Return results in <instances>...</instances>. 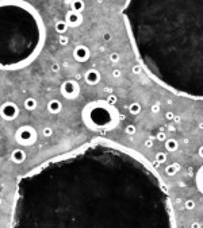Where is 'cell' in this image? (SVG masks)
<instances>
[{
  "label": "cell",
  "instance_id": "2e32d148",
  "mask_svg": "<svg viewBox=\"0 0 203 228\" xmlns=\"http://www.w3.org/2000/svg\"><path fill=\"white\" fill-rule=\"evenodd\" d=\"M177 147V142L176 140H173V139H169V140H167V149L169 150V151H172V150H175Z\"/></svg>",
  "mask_w": 203,
  "mask_h": 228
},
{
  "label": "cell",
  "instance_id": "ba28073f",
  "mask_svg": "<svg viewBox=\"0 0 203 228\" xmlns=\"http://www.w3.org/2000/svg\"><path fill=\"white\" fill-rule=\"evenodd\" d=\"M65 22L69 27H79L80 24L83 23V16L81 12H76V11H69L66 14V18H65Z\"/></svg>",
  "mask_w": 203,
  "mask_h": 228
},
{
  "label": "cell",
  "instance_id": "5bb4252c",
  "mask_svg": "<svg viewBox=\"0 0 203 228\" xmlns=\"http://www.w3.org/2000/svg\"><path fill=\"white\" fill-rule=\"evenodd\" d=\"M71 7H72V11H76V12H81L86 7L84 1L83 0H72L71 3Z\"/></svg>",
  "mask_w": 203,
  "mask_h": 228
},
{
  "label": "cell",
  "instance_id": "3957f363",
  "mask_svg": "<svg viewBox=\"0 0 203 228\" xmlns=\"http://www.w3.org/2000/svg\"><path fill=\"white\" fill-rule=\"evenodd\" d=\"M83 123L92 131L111 130L117 126L118 112L109 101H91L81 111Z\"/></svg>",
  "mask_w": 203,
  "mask_h": 228
},
{
  "label": "cell",
  "instance_id": "7c38bea8",
  "mask_svg": "<svg viewBox=\"0 0 203 228\" xmlns=\"http://www.w3.org/2000/svg\"><path fill=\"white\" fill-rule=\"evenodd\" d=\"M24 108L27 109V111H34V109L38 107V101H37L34 97H27L26 100H24Z\"/></svg>",
  "mask_w": 203,
  "mask_h": 228
},
{
  "label": "cell",
  "instance_id": "484cf974",
  "mask_svg": "<svg viewBox=\"0 0 203 228\" xmlns=\"http://www.w3.org/2000/svg\"><path fill=\"white\" fill-rule=\"evenodd\" d=\"M167 173H168V174H171V175H172V174H175V169H173L172 166H171V167H168V169H167Z\"/></svg>",
  "mask_w": 203,
  "mask_h": 228
},
{
  "label": "cell",
  "instance_id": "7a4b0ae2",
  "mask_svg": "<svg viewBox=\"0 0 203 228\" xmlns=\"http://www.w3.org/2000/svg\"><path fill=\"white\" fill-rule=\"evenodd\" d=\"M46 27L26 0H0V70H19L41 54Z\"/></svg>",
  "mask_w": 203,
  "mask_h": 228
},
{
  "label": "cell",
  "instance_id": "7402d4cb",
  "mask_svg": "<svg viewBox=\"0 0 203 228\" xmlns=\"http://www.w3.org/2000/svg\"><path fill=\"white\" fill-rule=\"evenodd\" d=\"M103 41H104V42L111 41V34H110V32H104V35H103Z\"/></svg>",
  "mask_w": 203,
  "mask_h": 228
},
{
  "label": "cell",
  "instance_id": "d6986e66",
  "mask_svg": "<svg viewBox=\"0 0 203 228\" xmlns=\"http://www.w3.org/2000/svg\"><path fill=\"white\" fill-rule=\"evenodd\" d=\"M119 58H121V57H119V54H118V53H111V54H110V61L114 62V64L119 61Z\"/></svg>",
  "mask_w": 203,
  "mask_h": 228
},
{
  "label": "cell",
  "instance_id": "f546056e",
  "mask_svg": "<svg viewBox=\"0 0 203 228\" xmlns=\"http://www.w3.org/2000/svg\"><path fill=\"white\" fill-rule=\"evenodd\" d=\"M200 155H202V157H203V147H202V149H200Z\"/></svg>",
  "mask_w": 203,
  "mask_h": 228
},
{
  "label": "cell",
  "instance_id": "4dcf8cb0",
  "mask_svg": "<svg viewBox=\"0 0 203 228\" xmlns=\"http://www.w3.org/2000/svg\"><path fill=\"white\" fill-rule=\"evenodd\" d=\"M1 202H3V201H1V199H0V204H1Z\"/></svg>",
  "mask_w": 203,
  "mask_h": 228
},
{
  "label": "cell",
  "instance_id": "83f0119b",
  "mask_svg": "<svg viewBox=\"0 0 203 228\" xmlns=\"http://www.w3.org/2000/svg\"><path fill=\"white\" fill-rule=\"evenodd\" d=\"M164 138H165L164 134H159V139H164Z\"/></svg>",
  "mask_w": 203,
  "mask_h": 228
},
{
  "label": "cell",
  "instance_id": "ac0fdd59",
  "mask_svg": "<svg viewBox=\"0 0 203 228\" xmlns=\"http://www.w3.org/2000/svg\"><path fill=\"white\" fill-rule=\"evenodd\" d=\"M58 42H60V45H62V46H65V45H68V42H69V39H68V37H65V35L62 34V35H60Z\"/></svg>",
  "mask_w": 203,
  "mask_h": 228
},
{
  "label": "cell",
  "instance_id": "4316f807",
  "mask_svg": "<svg viewBox=\"0 0 203 228\" xmlns=\"http://www.w3.org/2000/svg\"><path fill=\"white\" fill-rule=\"evenodd\" d=\"M112 76H114V77H119V76H121V72H119V70H114V72H112Z\"/></svg>",
  "mask_w": 203,
  "mask_h": 228
},
{
  "label": "cell",
  "instance_id": "52a82bcc",
  "mask_svg": "<svg viewBox=\"0 0 203 228\" xmlns=\"http://www.w3.org/2000/svg\"><path fill=\"white\" fill-rule=\"evenodd\" d=\"M91 57V50L86 45H77L73 49V58L77 62H87Z\"/></svg>",
  "mask_w": 203,
  "mask_h": 228
},
{
  "label": "cell",
  "instance_id": "44dd1931",
  "mask_svg": "<svg viewBox=\"0 0 203 228\" xmlns=\"http://www.w3.org/2000/svg\"><path fill=\"white\" fill-rule=\"evenodd\" d=\"M50 69H52V72H56V73H57V72L60 70V65L57 64V62H54V64L52 65V67H50Z\"/></svg>",
  "mask_w": 203,
  "mask_h": 228
},
{
  "label": "cell",
  "instance_id": "f1b7e54d",
  "mask_svg": "<svg viewBox=\"0 0 203 228\" xmlns=\"http://www.w3.org/2000/svg\"><path fill=\"white\" fill-rule=\"evenodd\" d=\"M153 111H154V112L159 111V107H157V105H154V107H153Z\"/></svg>",
  "mask_w": 203,
  "mask_h": 228
},
{
  "label": "cell",
  "instance_id": "8fae6325",
  "mask_svg": "<svg viewBox=\"0 0 203 228\" xmlns=\"http://www.w3.org/2000/svg\"><path fill=\"white\" fill-rule=\"evenodd\" d=\"M46 108H47V111H49L50 114L57 115V114H60L61 109H62V103L60 101V100H57V99H53V100H50V101L47 103Z\"/></svg>",
  "mask_w": 203,
  "mask_h": 228
},
{
  "label": "cell",
  "instance_id": "4fadbf2b",
  "mask_svg": "<svg viewBox=\"0 0 203 228\" xmlns=\"http://www.w3.org/2000/svg\"><path fill=\"white\" fill-rule=\"evenodd\" d=\"M68 27H69V26L66 24V22H65V21H58V22H56V24H54V30H56L60 35L65 34V32H66V30H68Z\"/></svg>",
  "mask_w": 203,
  "mask_h": 228
},
{
  "label": "cell",
  "instance_id": "8992f818",
  "mask_svg": "<svg viewBox=\"0 0 203 228\" xmlns=\"http://www.w3.org/2000/svg\"><path fill=\"white\" fill-rule=\"evenodd\" d=\"M19 112H21V109L14 101H7L0 107V116H1V119L7 120V122L15 120L19 116Z\"/></svg>",
  "mask_w": 203,
  "mask_h": 228
},
{
  "label": "cell",
  "instance_id": "d4e9b609",
  "mask_svg": "<svg viewBox=\"0 0 203 228\" xmlns=\"http://www.w3.org/2000/svg\"><path fill=\"white\" fill-rule=\"evenodd\" d=\"M185 208H187V209H192V208H194V202H192V201H187V202H185Z\"/></svg>",
  "mask_w": 203,
  "mask_h": 228
},
{
  "label": "cell",
  "instance_id": "5b68a950",
  "mask_svg": "<svg viewBox=\"0 0 203 228\" xmlns=\"http://www.w3.org/2000/svg\"><path fill=\"white\" fill-rule=\"evenodd\" d=\"M60 93H61L62 97L68 100H73L76 97H79L80 95V85L77 81L75 80H66L61 84L60 87Z\"/></svg>",
  "mask_w": 203,
  "mask_h": 228
},
{
  "label": "cell",
  "instance_id": "6da1fadb",
  "mask_svg": "<svg viewBox=\"0 0 203 228\" xmlns=\"http://www.w3.org/2000/svg\"><path fill=\"white\" fill-rule=\"evenodd\" d=\"M153 177L141 158L104 139L49 158L16 181L11 227L148 224Z\"/></svg>",
  "mask_w": 203,
  "mask_h": 228
},
{
  "label": "cell",
  "instance_id": "9a60e30c",
  "mask_svg": "<svg viewBox=\"0 0 203 228\" xmlns=\"http://www.w3.org/2000/svg\"><path fill=\"white\" fill-rule=\"evenodd\" d=\"M129 111L131 112V114H134V115L140 114V112H141V105H140L138 103H133V104H130Z\"/></svg>",
  "mask_w": 203,
  "mask_h": 228
},
{
  "label": "cell",
  "instance_id": "e0dca14e",
  "mask_svg": "<svg viewBox=\"0 0 203 228\" xmlns=\"http://www.w3.org/2000/svg\"><path fill=\"white\" fill-rule=\"evenodd\" d=\"M42 134H44V136H45V138H50L52 135H53V130L50 128V127H46V128H44Z\"/></svg>",
  "mask_w": 203,
  "mask_h": 228
},
{
  "label": "cell",
  "instance_id": "30bf717a",
  "mask_svg": "<svg viewBox=\"0 0 203 228\" xmlns=\"http://www.w3.org/2000/svg\"><path fill=\"white\" fill-rule=\"evenodd\" d=\"M26 158H27V155L23 149H15L11 152V161L14 163H22V162L26 161Z\"/></svg>",
  "mask_w": 203,
  "mask_h": 228
},
{
  "label": "cell",
  "instance_id": "603a6c76",
  "mask_svg": "<svg viewBox=\"0 0 203 228\" xmlns=\"http://www.w3.org/2000/svg\"><path fill=\"white\" fill-rule=\"evenodd\" d=\"M126 132H127V134H134V132H135V127L134 126H129L126 128Z\"/></svg>",
  "mask_w": 203,
  "mask_h": 228
},
{
  "label": "cell",
  "instance_id": "277c9868",
  "mask_svg": "<svg viewBox=\"0 0 203 228\" xmlns=\"http://www.w3.org/2000/svg\"><path fill=\"white\" fill-rule=\"evenodd\" d=\"M38 134L37 130L31 126H21L15 132V140L22 147H30L37 142Z\"/></svg>",
  "mask_w": 203,
  "mask_h": 228
},
{
  "label": "cell",
  "instance_id": "cb8c5ba5",
  "mask_svg": "<svg viewBox=\"0 0 203 228\" xmlns=\"http://www.w3.org/2000/svg\"><path fill=\"white\" fill-rule=\"evenodd\" d=\"M133 72H134L135 74H138L140 72H141V65H137V66L133 67Z\"/></svg>",
  "mask_w": 203,
  "mask_h": 228
},
{
  "label": "cell",
  "instance_id": "9c48e42d",
  "mask_svg": "<svg viewBox=\"0 0 203 228\" xmlns=\"http://www.w3.org/2000/svg\"><path fill=\"white\" fill-rule=\"evenodd\" d=\"M84 80L88 85H96L100 81V73L96 69H89L84 74Z\"/></svg>",
  "mask_w": 203,
  "mask_h": 228
},
{
  "label": "cell",
  "instance_id": "ffe728a7",
  "mask_svg": "<svg viewBox=\"0 0 203 228\" xmlns=\"http://www.w3.org/2000/svg\"><path fill=\"white\" fill-rule=\"evenodd\" d=\"M156 159H157V162H164V161H165V154H162V152H159V154L156 155Z\"/></svg>",
  "mask_w": 203,
  "mask_h": 228
}]
</instances>
